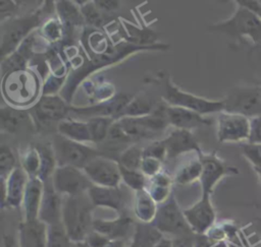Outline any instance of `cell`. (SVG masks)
I'll return each instance as SVG.
<instances>
[{
  "mask_svg": "<svg viewBox=\"0 0 261 247\" xmlns=\"http://www.w3.org/2000/svg\"><path fill=\"white\" fill-rule=\"evenodd\" d=\"M93 203L88 193L64 196L62 225L72 243L83 242L93 230Z\"/></svg>",
  "mask_w": 261,
  "mask_h": 247,
  "instance_id": "6da1fadb",
  "label": "cell"
},
{
  "mask_svg": "<svg viewBox=\"0 0 261 247\" xmlns=\"http://www.w3.org/2000/svg\"><path fill=\"white\" fill-rule=\"evenodd\" d=\"M17 240L20 247H47L48 226L39 219L22 220L18 225Z\"/></svg>",
  "mask_w": 261,
  "mask_h": 247,
  "instance_id": "603a6c76",
  "label": "cell"
},
{
  "mask_svg": "<svg viewBox=\"0 0 261 247\" xmlns=\"http://www.w3.org/2000/svg\"><path fill=\"white\" fill-rule=\"evenodd\" d=\"M81 12L84 21L93 28H101L105 23V13H103L93 2L86 1L81 5Z\"/></svg>",
  "mask_w": 261,
  "mask_h": 247,
  "instance_id": "d590c367",
  "label": "cell"
},
{
  "mask_svg": "<svg viewBox=\"0 0 261 247\" xmlns=\"http://www.w3.org/2000/svg\"><path fill=\"white\" fill-rule=\"evenodd\" d=\"M136 224L133 219L121 214L114 220H94L93 230L106 236L110 240H126L132 238Z\"/></svg>",
  "mask_w": 261,
  "mask_h": 247,
  "instance_id": "44dd1931",
  "label": "cell"
},
{
  "mask_svg": "<svg viewBox=\"0 0 261 247\" xmlns=\"http://www.w3.org/2000/svg\"><path fill=\"white\" fill-rule=\"evenodd\" d=\"M199 159L202 163V174L200 177V184L202 194L211 195L216 184L225 176L237 175L238 169L226 165L221 159L213 153H201Z\"/></svg>",
  "mask_w": 261,
  "mask_h": 247,
  "instance_id": "7c38bea8",
  "label": "cell"
},
{
  "mask_svg": "<svg viewBox=\"0 0 261 247\" xmlns=\"http://www.w3.org/2000/svg\"><path fill=\"white\" fill-rule=\"evenodd\" d=\"M1 247H20L17 237H15L12 234H3L2 241H1Z\"/></svg>",
  "mask_w": 261,
  "mask_h": 247,
  "instance_id": "f907efd6",
  "label": "cell"
},
{
  "mask_svg": "<svg viewBox=\"0 0 261 247\" xmlns=\"http://www.w3.org/2000/svg\"><path fill=\"white\" fill-rule=\"evenodd\" d=\"M29 176L21 168L16 167L7 178H1L2 188V207H19L21 206Z\"/></svg>",
  "mask_w": 261,
  "mask_h": 247,
  "instance_id": "e0dca14e",
  "label": "cell"
},
{
  "mask_svg": "<svg viewBox=\"0 0 261 247\" xmlns=\"http://www.w3.org/2000/svg\"><path fill=\"white\" fill-rule=\"evenodd\" d=\"M1 130L9 134H18L34 130V119L29 110L5 105L0 110Z\"/></svg>",
  "mask_w": 261,
  "mask_h": 247,
  "instance_id": "d6986e66",
  "label": "cell"
},
{
  "mask_svg": "<svg viewBox=\"0 0 261 247\" xmlns=\"http://www.w3.org/2000/svg\"><path fill=\"white\" fill-rule=\"evenodd\" d=\"M258 46H260V48H261V42H260V44H259V45H258Z\"/></svg>",
  "mask_w": 261,
  "mask_h": 247,
  "instance_id": "680465c9",
  "label": "cell"
},
{
  "mask_svg": "<svg viewBox=\"0 0 261 247\" xmlns=\"http://www.w3.org/2000/svg\"><path fill=\"white\" fill-rule=\"evenodd\" d=\"M130 100L132 97L128 95L118 94L109 100L98 102L88 107H70L69 118L86 117L89 120L95 117H110L116 120Z\"/></svg>",
  "mask_w": 261,
  "mask_h": 247,
  "instance_id": "2e32d148",
  "label": "cell"
},
{
  "mask_svg": "<svg viewBox=\"0 0 261 247\" xmlns=\"http://www.w3.org/2000/svg\"><path fill=\"white\" fill-rule=\"evenodd\" d=\"M41 159L40 153L36 146H32L27 149L21 159V168L28 174L30 178L38 177L40 171Z\"/></svg>",
  "mask_w": 261,
  "mask_h": 247,
  "instance_id": "ab89813d",
  "label": "cell"
},
{
  "mask_svg": "<svg viewBox=\"0 0 261 247\" xmlns=\"http://www.w3.org/2000/svg\"><path fill=\"white\" fill-rule=\"evenodd\" d=\"M257 247H261V243L259 245H257Z\"/></svg>",
  "mask_w": 261,
  "mask_h": 247,
  "instance_id": "6f0895ef",
  "label": "cell"
},
{
  "mask_svg": "<svg viewBox=\"0 0 261 247\" xmlns=\"http://www.w3.org/2000/svg\"><path fill=\"white\" fill-rule=\"evenodd\" d=\"M162 142L166 149V159L168 160L175 159L192 150L197 151L198 156L202 153L198 141L190 130L174 129L162 139Z\"/></svg>",
  "mask_w": 261,
  "mask_h": 247,
  "instance_id": "ffe728a7",
  "label": "cell"
},
{
  "mask_svg": "<svg viewBox=\"0 0 261 247\" xmlns=\"http://www.w3.org/2000/svg\"><path fill=\"white\" fill-rule=\"evenodd\" d=\"M88 195L94 206H101L121 211L124 208V198L119 187H103L93 185Z\"/></svg>",
  "mask_w": 261,
  "mask_h": 247,
  "instance_id": "cb8c5ba5",
  "label": "cell"
},
{
  "mask_svg": "<svg viewBox=\"0 0 261 247\" xmlns=\"http://www.w3.org/2000/svg\"><path fill=\"white\" fill-rule=\"evenodd\" d=\"M184 214L195 235H206L216 221V212L211 201V195L202 194L195 204L184 209Z\"/></svg>",
  "mask_w": 261,
  "mask_h": 247,
  "instance_id": "9a60e30c",
  "label": "cell"
},
{
  "mask_svg": "<svg viewBox=\"0 0 261 247\" xmlns=\"http://www.w3.org/2000/svg\"><path fill=\"white\" fill-rule=\"evenodd\" d=\"M51 145L57 166H71L83 170L92 160L103 156L98 149L68 139L59 133L53 137Z\"/></svg>",
  "mask_w": 261,
  "mask_h": 247,
  "instance_id": "52a82bcc",
  "label": "cell"
},
{
  "mask_svg": "<svg viewBox=\"0 0 261 247\" xmlns=\"http://www.w3.org/2000/svg\"><path fill=\"white\" fill-rule=\"evenodd\" d=\"M243 155L254 167L261 168V144H253L245 142L241 144Z\"/></svg>",
  "mask_w": 261,
  "mask_h": 247,
  "instance_id": "b9f144b4",
  "label": "cell"
},
{
  "mask_svg": "<svg viewBox=\"0 0 261 247\" xmlns=\"http://www.w3.org/2000/svg\"><path fill=\"white\" fill-rule=\"evenodd\" d=\"M152 225L162 235H170L173 238L194 234L172 193L164 202L158 204Z\"/></svg>",
  "mask_w": 261,
  "mask_h": 247,
  "instance_id": "ba28073f",
  "label": "cell"
},
{
  "mask_svg": "<svg viewBox=\"0 0 261 247\" xmlns=\"http://www.w3.org/2000/svg\"><path fill=\"white\" fill-rule=\"evenodd\" d=\"M62 200L61 195L54 188L52 179L45 181L39 220L47 226L62 224Z\"/></svg>",
  "mask_w": 261,
  "mask_h": 247,
  "instance_id": "ac0fdd59",
  "label": "cell"
},
{
  "mask_svg": "<svg viewBox=\"0 0 261 247\" xmlns=\"http://www.w3.org/2000/svg\"><path fill=\"white\" fill-rule=\"evenodd\" d=\"M202 174V163L200 159L192 160L181 166L174 176V181L178 185H187L200 180Z\"/></svg>",
  "mask_w": 261,
  "mask_h": 247,
  "instance_id": "836d02e7",
  "label": "cell"
},
{
  "mask_svg": "<svg viewBox=\"0 0 261 247\" xmlns=\"http://www.w3.org/2000/svg\"><path fill=\"white\" fill-rule=\"evenodd\" d=\"M163 237L152 224L137 223L129 247H155Z\"/></svg>",
  "mask_w": 261,
  "mask_h": 247,
  "instance_id": "83f0119b",
  "label": "cell"
},
{
  "mask_svg": "<svg viewBox=\"0 0 261 247\" xmlns=\"http://www.w3.org/2000/svg\"><path fill=\"white\" fill-rule=\"evenodd\" d=\"M73 243L68 237L62 224L48 226L47 247H72Z\"/></svg>",
  "mask_w": 261,
  "mask_h": 247,
  "instance_id": "74e56055",
  "label": "cell"
},
{
  "mask_svg": "<svg viewBox=\"0 0 261 247\" xmlns=\"http://www.w3.org/2000/svg\"><path fill=\"white\" fill-rule=\"evenodd\" d=\"M155 247H172V240L166 237H163Z\"/></svg>",
  "mask_w": 261,
  "mask_h": 247,
  "instance_id": "f5cc1de1",
  "label": "cell"
},
{
  "mask_svg": "<svg viewBox=\"0 0 261 247\" xmlns=\"http://www.w3.org/2000/svg\"><path fill=\"white\" fill-rule=\"evenodd\" d=\"M162 162L151 157H144L141 165V172L146 177H154L161 172Z\"/></svg>",
  "mask_w": 261,
  "mask_h": 247,
  "instance_id": "ee69618b",
  "label": "cell"
},
{
  "mask_svg": "<svg viewBox=\"0 0 261 247\" xmlns=\"http://www.w3.org/2000/svg\"><path fill=\"white\" fill-rule=\"evenodd\" d=\"M95 5L103 12V13H110L114 12L119 7V1H94Z\"/></svg>",
  "mask_w": 261,
  "mask_h": 247,
  "instance_id": "681fc988",
  "label": "cell"
},
{
  "mask_svg": "<svg viewBox=\"0 0 261 247\" xmlns=\"http://www.w3.org/2000/svg\"><path fill=\"white\" fill-rule=\"evenodd\" d=\"M257 84H259V85H261V80L259 81V82H257Z\"/></svg>",
  "mask_w": 261,
  "mask_h": 247,
  "instance_id": "9f6ffc18",
  "label": "cell"
},
{
  "mask_svg": "<svg viewBox=\"0 0 261 247\" xmlns=\"http://www.w3.org/2000/svg\"><path fill=\"white\" fill-rule=\"evenodd\" d=\"M51 179L56 191L63 196L88 193L94 185L84 170L71 166H57Z\"/></svg>",
  "mask_w": 261,
  "mask_h": 247,
  "instance_id": "30bf717a",
  "label": "cell"
},
{
  "mask_svg": "<svg viewBox=\"0 0 261 247\" xmlns=\"http://www.w3.org/2000/svg\"><path fill=\"white\" fill-rule=\"evenodd\" d=\"M72 247H90L86 241H83V242H77V243H73V246Z\"/></svg>",
  "mask_w": 261,
  "mask_h": 247,
  "instance_id": "db71d44e",
  "label": "cell"
},
{
  "mask_svg": "<svg viewBox=\"0 0 261 247\" xmlns=\"http://www.w3.org/2000/svg\"><path fill=\"white\" fill-rule=\"evenodd\" d=\"M164 111L169 125H172L175 129H185L191 131L192 129L211 124V120L189 109L167 106L165 104Z\"/></svg>",
  "mask_w": 261,
  "mask_h": 247,
  "instance_id": "7402d4cb",
  "label": "cell"
},
{
  "mask_svg": "<svg viewBox=\"0 0 261 247\" xmlns=\"http://www.w3.org/2000/svg\"><path fill=\"white\" fill-rule=\"evenodd\" d=\"M16 158L13 153V150L10 148L9 145L5 144L4 142L1 143L0 146V175L1 178L5 179L8 175L16 168Z\"/></svg>",
  "mask_w": 261,
  "mask_h": 247,
  "instance_id": "60d3db41",
  "label": "cell"
},
{
  "mask_svg": "<svg viewBox=\"0 0 261 247\" xmlns=\"http://www.w3.org/2000/svg\"><path fill=\"white\" fill-rule=\"evenodd\" d=\"M2 77V95L10 106L21 108L36 103L41 84L34 71L25 68L9 72Z\"/></svg>",
  "mask_w": 261,
  "mask_h": 247,
  "instance_id": "3957f363",
  "label": "cell"
},
{
  "mask_svg": "<svg viewBox=\"0 0 261 247\" xmlns=\"http://www.w3.org/2000/svg\"><path fill=\"white\" fill-rule=\"evenodd\" d=\"M40 26V34L41 37H43L45 40H47L50 43L58 42L64 34V27L60 19L57 17L55 18H49L46 21L42 22Z\"/></svg>",
  "mask_w": 261,
  "mask_h": 247,
  "instance_id": "8d00e7d4",
  "label": "cell"
},
{
  "mask_svg": "<svg viewBox=\"0 0 261 247\" xmlns=\"http://www.w3.org/2000/svg\"><path fill=\"white\" fill-rule=\"evenodd\" d=\"M41 159L40 171L38 174V178L45 182L52 178L55 169L57 168V162L54 156V151L52 145L47 144H38L36 145Z\"/></svg>",
  "mask_w": 261,
  "mask_h": 247,
  "instance_id": "1f68e13d",
  "label": "cell"
},
{
  "mask_svg": "<svg viewBox=\"0 0 261 247\" xmlns=\"http://www.w3.org/2000/svg\"><path fill=\"white\" fill-rule=\"evenodd\" d=\"M248 142L261 144V115L251 118V131Z\"/></svg>",
  "mask_w": 261,
  "mask_h": 247,
  "instance_id": "f6af8a7d",
  "label": "cell"
},
{
  "mask_svg": "<svg viewBox=\"0 0 261 247\" xmlns=\"http://www.w3.org/2000/svg\"><path fill=\"white\" fill-rule=\"evenodd\" d=\"M44 12L43 7L34 13L15 16L1 22V59L14 52L35 28L41 26Z\"/></svg>",
  "mask_w": 261,
  "mask_h": 247,
  "instance_id": "5b68a950",
  "label": "cell"
},
{
  "mask_svg": "<svg viewBox=\"0 0 261 247\" xmlns=\"http://www.w3.org/2000/svg\"><path fill=\"white\" fill-rule=\"evenodd\" d=\"M224 111L239 114L248 118L260 115L261 108V85H241L231 88L225 98Z\"/></svg>",
  "mask_w": 261,
  "mask_h": 247,
  "instance_id": "9c48e42d",
  "label": "cell"
},
{
  "mask_svg": "<svg viewBox=\"0 0 261 247\" xmlns=\"http://www.w3.org/2000/svg\"><path fill=\"white\" fill-rule=\"evenodd\" d=\"M17 10V4L12 1H1L0 2V17L1 22L9 18L14 17V13Z\"/></svg>",
  "mask_w": 261,
  "mask_h": 247,
  "instance_id": "7dc6e473",
  "label": "cell"
},
{
  "mask_svg": "<svg viewBox=\"0 0 261 247\" xmlns=\"http://www.w3.org/2000/svg\"><path fill=\"white\" fill-rule=\"evenodd\" d=\"M158 204L151 197L146 189L135 191L134 197V213L139 220V223L152 224Z\"/></svg>",
  "mask_w": 261,
  "mask_h": 247,
  "instance_id": "484cf974",
  "label": "cell"
},
{
  "mask_svg": "<svg viewBox=\"0 0 261 247\" xmlns=\"http://www.w3.org/2000/svg\"><path fill=\"white\" fill-rule=\"evenodd\" d=\"M106 247H126V240H110Z\"/></svg>",
  "mask_w": 261,
  "mask_h": 247,
  "instance_id": "816d5d0a",
  "label": "cell"
},
{
  "mask_svg": "<svg viewBox=\"0 0 261 247\" xmlns=\"http://www.w3.org/2000/svg\"><path fill=\"white\" fill-rule=\"evenodd\" d=\"M155 109L153 101L148 96L141 95L132 98L128 104L123 108L121 113L118 115L117 119L122 117H141L150 115L155 111Z\"/></svg>",
  "mask_w": 261,
  "mask_h": 247,
  "instance_id": "4dcf8cb0",
  "label": "cell"
},
{
  "mask_svg": "<svg viewBox=\"0 0 261 247\" xmlns=\"http://www.w3.org/2000/svg\"><path fill=\"white\" fill-rule=\"evenodd\" d=\"M83 170L91 182L97 186L119 187L122 181L117 161L104 156L95 158Z\"/></svg>",
  "mask_w": 261,
  "mask_h": 247,
  "instance_id": "5bb4252c",
  "label": "cell"
},
{
  "mask_svg": "<svg viewBox=\"0 0 261 247\" xmlns=\"http://www.w3.org/2000/svg\"><path fill=\"white\" fill-rule=\"evenodd\" d=\"M253 169L255 170V172L257 173V175H258V177H259V179H260V181H261V168H258V167H254Z\"/></svg>",
  "mask_w": 261,
  "mask_h": 247,
  "instance_id": "11a10c76",
  "label": "cell"
},
{
  "mask_svg": "<svg viewBox=\"0 0 261 247\" xmlns=\"http://www.w3.org/2000/svg\"><path fill=\"white\" fill-rule=\"evenodd\" d=\"M29 111L40 123H59L69 118L70 106L59 95H42Z\"/></svg>",
  "mask_w": 261,
  "mask_h": 247,
  "instance_id": "4fadbf2b",
  "label": "cell"
},
{
  "mask_svg": "<svg viewBox=\"0 0 261 247\" xmlns=\"http://www.w3.org/2000/svg\"><path fill=\"white\" fill-rule=\"evenodd\" d=\"M161 99L167 106L180 107L192 110L201 115L221 113L224 111L222 100H208L202 97L187 92L177 87L168 75L156 77Z\"/></svg>",
  "mask_w": 261,
  "mask_h": 247,
  "instance_id": "7a4b0ae2",
  "label": "cell"
},
{
  "mask_svg": "<svg viewBox=\"0 0 261 247\" xmlns=\"http://www.w3.org/2000/svg\"><path fill=\"white\" fill-rule=\"evenodd\" d=\"M57 131L60 135L81 143L92 142L86 121L84 122L82 120L67 118L57 123Z\"/></svg>",
  "mask_w": 261,
  "mask_h": 247,
  "instance_id": "4316f807",
  "label": "cell"
},
{
  "mask_svg": "<svg viewBox=\"0 0 261 247\" xmlns=\"http://www.w3.org/2000/svg\"><path fill=\"white\" fill-rule=\"evenodd\" d=\"M120 173H121V180L122 182L132 188L134 191H139L146 189L147 186V177L141 172L136 170H128L119 165Z\"/></svg>",
  "mask_w": 261,
  "mask_h": 247,
  "instance_id": "f35d334b",
  "label": "cell"
},
{
  "mask_svg": "<svg viewBox=\"0 0 261 247\" xmlns=\"http://www.w3.org/2000/svg\"><path fill=\"white\" fill-rule=\"evenodd\" d=\"M142 161L143 148L137 144H132L120 153L117 163L128 170L141 171Z\"/></svg>",
  "mask_w": 261,
  "mask_h": 247,
  "instance_id": "e575fe53",
  "label": "cell"
},
{
  "mask_svg": "<svg viewBox=\"0 0 261 247\" xmlns=\"http://www.w3.org/2000/svg\"><path fill=\"white\" fill-rule=\"evenodd\" d=\"M165 104L157 107L155 111L141 117H122L116 119L130 142L141 139H150L161 134L169 125L164 111Z\"/></svg>",
  "mask_w": 261,
  "mask_h": 247,
  "instance_id": "8992f818",
  "label": "cell"
},
{
  "mask_svg": "<svg viewBox=\"0 0 261 247\" xmlns=\"http://www.w3.org/2000/svg\"><path fill=\"white\" fill-rule=\"evenodd\" d=\"M251 131V119L227 112L217 116L216 135L219 142H248Z\"/></svg>",
  "mask_w": 261,
  "mask_h": 247,
  "instance_id": "8fae6325",
  "label": "cell"
},
{
  "mask_svg": "<svg viewBox=\"0 0 261 247\" xmlns=\"http://www.w3.org/2000/svg\"><path fill=\"white\" fill-rule=\"evenodd\" d=\"M55 9L63 24L64 32L74 27L75 25H81L84 22L81 8H79L74 2L58 1L55 4Z\"/></svg>",
  "mask_w": 261,
  "mask_h": 247,
  "instance_id": "f546056e",
  "label": "cell"
},
{
  "mask_svg": "<svg viewBox=\"0 0 261 247\" xmlns=\"http://www.w3.org/2000/svg\"><path fill=\"white\" fill-rule=\"evenodd\" d=\"M151 157L155 158L161 162L166 159V149L162 140H155L143 148V158Z\"/></svg>",
  "mask_w": 261,
  "mask_h": 247,
  "instance_id": "7bdbcfd3",
  "label": "cell"
},
{
  "mask_svg": "<svg viewBox=\"0 0 261 247\" xmlns=\"http://www.w3.org/2000/svg\"><path fill=\"white\" fill-rule=\"evenodd\" d=\"M195 235V234H193ZM193 235L182 236L173 238L172 240V247H196V238Z\"/></svg>",
  "mask_w": 261,
  "mask_h": 247,
  "instance_id": "c3c4849f",
  "label": "cell"
},
{
  "mask_svg": "<svg viewBox=\"0 0 261 247\" xmlns=\"http://www.w3.org/2000/svg\"><path fill=\"white\" fill-rule=\"evenodd\" d=\"M87 244L90 247H106V245L110 242V239L106 236L92 230L90 234L87 236L86 240Z\"/></svg>",
  "mask_w": 261,
  "mask_h": 247,
  "instance_id": "bcb514c9",
  "label": "cell"
},
{
  "mask_svg": "<svg viewBox=\"0 0 261 247\" xmlns=\"http://www.w3.org/2000/svg\"><path fill=\"white\" fill-rule=\"evenodd\" d=\"M208 29L240 41L250 40L255 45L261 42V18L252 10L239 4L229 18L208 26Z\"/></svg>",
  "mask_w": 261,
  "mask_h": 247,
  "instance_id": "277c9868",
  "label": "cell"
},
{
  "mask_svg": "<svg viewBox=\"0 0 261 247\" xmlns=\"http://www.w3.org/2000/svg\"><path fill=\"white\" fill-rule=\"evenodd\" d=\"M115 119L110 117H95L87 120L92 142L99 143L107 138L108 132Z\"/></svg>",
  "mask_w": 261,
  "mask_h": 247,
  "instance_id": "d6a6232c",
  "label": "cell"
},
{
  "mask_svg": "<svg viewBox=\"0 0 261 247\" xmlns=\"http://www.w3.org/2000/svg\"><path fill=\"white\" fill-rule=\"evenodd\" d=\"M44 182L38 177H29L25 187L21 207L23 211V221H34L39 219V210L43 196Z\"/></svg>",
  "mask_w": 261,
  "mask_h": 247,
  "instance_id": "d4e9b609",
  "label": "cell"
},
{
  "mask_svg": "<svg viewBox=\"0 0 261 247\" xmlns=\"http://www.w3.org/2000/svg\"><path fill=\"white\" fill-rule=\"evenodd\" d=\"M171 184V178L167 174L160 172L159 174L150 178V180L147 182L146 190L149 192L155 202L160 204L170 196Z\"/></svg>",
  "mask_w": 261,
  "mask_h": 247,
  "instance_id": "f1b7e54d",
  "label": "cell"
}]
</instances>
